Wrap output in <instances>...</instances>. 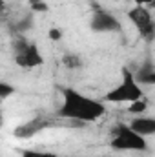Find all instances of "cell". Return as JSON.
I'll return each mask as SVG.
<instances>
[{
    "label": "cell",
    "instance_id": "obj_1",
    "mask_svg": "<svg viewBox=\"0 0 155 157\" xmlns=\"http://www.w3.org/2000/svg\"><path fill=\"white\" fill-rule=\"evenodd\" d=\"M62 99L64 101L57 112L62 119H71V121H77L80 124H86V122L99 121L106 113V108L100 101L86 97L73 88H64Z\"/></svg>",
    "mask_w": 155,
    "mask_h": 157
},
{
    "label": "cell",
    "instance_id": "obj_2",
    "mask_svg": "<svg viewBox=\"0 0 155 157\" xmlns=\"http://www.w3.org/2000/svg\"><path fill=\"white\" fill-rule=\"evenodd\" d=\"M142 99V88L133 78V73L130 70H122V80L117 84L113 90L108 91L106 101L108 102H133Z\"/></svg>",
    "mask_w": 155,
    "mask_h": 157
},
{
    "label": "cell",
    "instance_id": "obj_3",
    "mask_svg": "<svg viewBox=\"0 0 155 157\" xmlns=\"http://www.w3.org/2000/svg\"><path fill=\"white\" fill-rule=\"evenodd\" d=\"M110 144H112V148H115V150H135V152H144V150H148L146 137L135 133L126 122H119L115 128H113Z\"/></svg>",
    "mask_w": 155,
    "mask_h": 157
},
{
    "label": "cell",
    "instance_id": "obj_4",
    "mask_svg": "<svg viewBox=\"0 0 155 157\" xmlns=\"http://www.w3.org/2000/svg\"><path fill=\"white\" fill-rule=\"evenodd\" d=\"M13 49H15V60L20 68H37L44 64V57L39 51L37 44L29 42L24 35H17L13 39Z\"/></svg>",
    "mask_w": 155,
    "mask_h": 157
},
{
    "label": "cell",
    "instance_id": "obj_5",
    "mask_svg": "<svg viewBox=\"0 0 155 157\" xmlns=\"http://www.w3.org/2000/svg\"><path fill=\"white\" fill-rule=\"evenodd\" d=\"M128 18L137 28V31L141 33L142 39H146V40L153 39V33H155L153 17H152V13L144 6H135L133 9H130L128 11Z\"/></svg>",
    "mask_w": 155,
    "mask_h": 157
},
{
    "label": "cell",
    "instance_id": "obj_6",
    "mask_svg": "<svg viewBox=\"0 0 155 157\" xmlns=\"http://www.w3.org/2000/svg\"><path fill=\"white\" fill-rule=\"evenodd\" d=\"M89 28L97 33H117L122 29V24L115 15L108 11H95V15L89 20Z\"/></svg>",
    "mask_w": 155,
    "mask_h": 157
},
{
    "label": "cell",
    "instance_id": "obj_7",
    "mask_svg": "<svg viewBox=\"0 0 155 157\" xmlns=\"http://www.w3.org/2000/svg\"><path fill=\"white\" fill-rule=\"evenodd\" d=\"M51 124H53V122H51L49 119H46V117L31 119V121L20 124V126L15 130V137H18V139H29V137H35L39 132L46 130V128L51 126Z\"/></svg>",
    "mask_w": 155,
    "mask_h": 157
},
{
    "label": "cell",
    "instance_id": "obj_8",
    "mask_svg": "<svg viewBox=\"0 0 155 157\" xmlns=\"http://www.w3.org/2000/svg\"><path fill=\"white\" fill-rule=\"evenodd\" d=\"M128 126L135 133H139L142 137H148V135H153L155 133V119L153 117H142V115H139V117L131 119Z\"/></svg>",
    "mask_w": 155,
    "mask_h": 157
},
{
    "label": "cell",
    "instance_id": "obj_9",
    "mask_svg": "<svg viewBox=\"0 0 155 157\" xmlns=\"http://www.w3.org/2000/svg\"><path fill=\"white\" fill-rule=\"evenodd\" d=\"M133 78L142 86V84H153L155 82V66H153V62L148 59L135 73H133Z\"/></svg>",
    "mask_w": 155,
    "mask_h": 157
},
{
    "label": "cell",
    "instance_id": "obj_10",
    "mask_svg": "<svg viewBox=\"0 0 155 157\" xmlns=\"http://www.w3.org/2000/svg\"><path fill=\"white\" fill-rule=\"evenodd\" d=\"M31 28H33V15H26V17H22L20 20H17L11 29H13V33H17V35H24V33L29 31Z\"/></svg>",
    "mask_w": 155,
    "mask_h": 157
},
{
    "label": "cell",
    "instance_id": "obj_11",
    "mask_svg": "<svg viewBox=\"0 0 155 157\" xmlns=\"http://www.w3.org/2000/svg\"><path fill=\"white\" fill-rule=\"evenodd\" d=\"M62 62H64V66H66L68 70H77V68L82 66V59H80V55H77V53H68V55H64Z\"/></svg>",
    "mask_w": 155,
    "mask_h": 157
},
{
    "label": "cell",
    "instance_id": "obj_12",
    "mask_svg": "<svg viewBox=\"0 0 155 157\" xmlns=\"http://www.w3.org/2000/svg\"><path fill=\"white\" fill-rule=\"evenodd\" d=\"M22 157H64L59 155V154H53V152H39V150H24Z\"/></svg>",
    "mask_w": 155,
    "mask_h": 157
},
{
    "label": "cell",
    "instance_id": "obj_13",
    "mask_svg": "<svg viewBox=\"0 0 155 157\" xmlns=\"http://www.w3.org/2000/svg\"><path fill=\"white\" fill-rule=\"evenodd\" d=\"M146 108H148V102H146L144 99H139V101H133V102H131L130 112H131V113H142Z\"/></svg>",
    "mask_w": 155,
    "mask_h": 157
},
{
    "label": "cell",
    "instance_id": "obj_14",
    "mask_svg": "<svg viewBox=\"0 0 155 157\" xmlns=\"http://www.w3.org/2000/svg\"><path fill=\"white\" fill-rule=\"evenodd\" d=\"M13 93H15V88L11 84H7V82L0 80V101L6 99V97H9V95H13Z\"/></svg>",
    "mask_w": 155,
    "mask_h": 157
},
{
    "label": "cell",
    "instance_id": "obj_15",
    "mask_svg": "<svg viewBox=\"0 0 155 157\" xmlns=\"http://www.w3.org/2000/svg\"><path fill=\"white\" fill-rule=\"evenodd\" d=\"M29 6H31V9L33 11H47L49 7H47V4L44 2V0H29Z\"/></svg>",
    "mask_w": 155,
    "mask_h": 157
},
{
    "label": "cell",
    "instance_id": "obj_16",
    "mask_svg": "<svg viewBox=\"0 0 155 157\" xmlns=\"http://www.w3.org/2000/svg\"><path fill=\"white\" fill-rule=\"evenodd\" d=\"M49 39L59 40L60 39V31H59V29H49Z\"/></svg>",
    "mask_w": 155,
    "mask_h": 157
},
{
    "label": "cell",
    "instance_id": "obj_17",
    "mask_svg": "<svg viewBox=\"0 0 155 157\" xmlns=\"http://www.w3.org/2000/svg\"><path fill=\"white\" fill-rule=\"evenodd\" d=\"M137 6H146V4H153L155 0H133Z\"/></svg>",
    "mask_w": 155,
    "mask_h": 157
},
{
    "label": "cell",
    "instance_id": "obj_18",
    "mask_svg": "<svg viewBox=\"0 0 155 157\" xmlns=\"http://www.w3.org/2000/svg\"><path fill=\"white\" fill-rule=\"evenodd\" d=\"M4 6H6V4H4V0H0V11L4 9Z\"/></svg>",
    "mask_w": 155,
    "mask_h": 157
},
{
    "label": "cell",
    "instance_id": "obj_19",
    "mask_svg": "<svg viewBox=\"0 0 155 157\" xmlns=\"http://www.w3.org/2000/svg\"><path fill=\"white\" fill-rule=\"evenodd\" d=\"M0 126H2V110H0Z\"/></svg>",
    "mask_w": 155,
    "mask_h": 157
},
{
    "label": "cell",
    "instance_id": "obj_20",
    "mask_svg": "<svg viewBox=\"0 0 155 157\" xmlns=\"http://www.w3.org/2000/svg\"><path fill=\"white\" fill-rule=\"evenodd\" d=\"M0 17H2V15H0Z\"/></svg>",
    "mask_w": 155,
    "mask_h": 157
}]
</instances>
